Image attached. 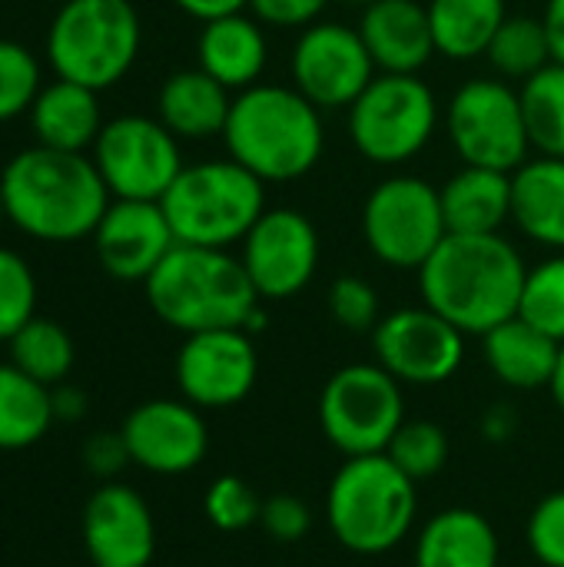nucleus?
Returning a JSON list of instances; mask_svg holds the SVG:
<instances>
[{"label":"nucleus","instance_id":"1","mask_svg":"<svg viewBox=\"0 0 564 567\" xmlns=\"http://www.w3.org/2000/svg\"><path fill=\"white\" fill-rule=\"evenodd\" d=\"M7 223L40 243L90 239L113 203L90 153L27 146L0 169Z\"/></svg>","mask_w":564,"mask_h":567},{"label":"nucleus","instance_id":"2","mask_svg":"<svg viewBox=\"0 0 564 567\" xmlns=\"http://www.w3.org/2000/svg\"><path fill=\"white\" fill-rule=\"evenodd\" d=\"M525 276L529 266L519 246L502 233H449L419 269V292L429 309L465 336H485L519 316Z\"/></svg>","mask_w":564,"mask_h":567},{"label":"nucleus","instance_id":"3","mask_svg":"<svg viewBox=\"0 0 564 567\" xmlns=\"http://www.w3.org/2000/svg\"><path fill=\"white\" fill-rule=\"evenodd\" d=\"M223 146L266 186L302 179L326 153L322 110L293 83H256L233 96Z\"/></svg>","mask_w":564,"mask_h":567},{"label":"nucleus","instance_id":"4","mask_svg":"<svg viewBox=\"0 0 564 567\" xmlns=\"http://www.w3.org/2000/svg\"><path fill=\"white\" fill-rule=\"evenodd\" d=\"M143 289L153 316L183 336L246 329L249 316L263 306L243 259L209 246L176 243Z\"/></svg>","mask_w":564,"mask_h":567},{"label":"nucleus","instance_id":"5","mask_svg":"<svg viewBox=\"0 0 564 567\" xmlns=\"http://www.w3.org/2000/svg\"><path fill=\"white\" fill-rule=\"evenodd\" d=\"M419 512L416 482L386 455H356L329 482L326 522L352 555H386L412 532Z\"/></svg>","mask_w":564,"mask_h":567},{"label":"nucleus","instance_id":"6","mask_svg":"<svg viewBox=\"0 0 564 567\" xmlns=\"http://www.w3.org/2000/svg\"><path fill=\"white\" fill-rule=\"evenodd\" d=\"M143 20L133 0H66L57 7L43 56L53 76L83 83L96 93L116 86L136 63Z\"/></svg>","mask_w":564,"mask_h":567},{"label":"nucleus","instance_id":"7","mask_svg":"<svg viewBox=\"0 0 564 567\" xmlns=\"http://www.w3.org/2000/svg\"><path fill=\"white\" fill-rule=\"evenodd\" d=\"M176 243L233 249L246 239L266 206V183L236 159H203L183 166L160 199Z\"/></svg>","mask_w":564,"mask_h":567},{"label":"nucleus","instance_id":"8","mask_svg":"<svg viewBox=\"0 0 564 567\" xmlns=\"http://www.w3.org/2000/svg\"><path fill=\"white\" fill-rule=\"evenodd\" d=\"M346 123L366 163L396 169L429 150L442 126V103L419 73H376Z\"/></svg>","mask_w":564,"mask_h":567},{"label":"nucleus","instance_id":"9","mask_svg":"<svg viewBox=\"0 0 564 567\" xmlns=\"http://www.w3.org/2000/svg\"><path fill=\"white\" fill-rule=\"evenodd\" d=\"M442 126L465 166L515 173L532 159L522 96L502 76L465 80L442 106Z\"/></svg>","mask_w":564,"mask_h":567},{"label":"nucleus","instance_id":"10","mask_svg":"<svg viewBox=\"0 0 564 567\" xmlns=\"http://www.w3.org/2000/svg\"><path fill=\"white\" fill-rule=\"evenodd\" d=\"M366 249L389 269L419 272L449 236L439 186L416 173H396L376 183L362 203Z\"/></svg>","mask_w":564,"mask_h":567},{"label":"nucleus","instance_id":"11","mask_svg":"<svg viewBox=\"0 0 564 567\" xmlns=\"http://www.w3.org/2000/svg\"><path fill=\"white\" fill-rule=\"evenodd\" d=\"M406 422L402 382L379 362H352L329 375L319 395V425L346 458L379 455Z\"/></svg>","mask_w":564,"mask_h":567},{"label":"nucleus","instance_id":"12","mask_svg":"<svg viewBox=\"0 0 564 567\" xmlns=\"http://www.w3.org/2000/svg\"><path fill=\"white\" fill-rule=\"evenodd\" d=\"M90 156L113 199L160 203L186 166L180 140L156 116L143 113L106 120Z\"/></svg>","mask_w":564,"mask_h":567},{"label":"nucleus","instance_id":"13","mask_svg":"<svg viewBox=\"0 0 564 567\" xmlns=\"http://www.w3.org/2000/svg\"><path fill=\"white\" fill-rule=\"evenodd\" d=\"M376 63L359 37V27L339 20H316L299 30L289 53L293 86L322 113L349 110L376 80Z\"/></svg>","mask_w":564,"mask_h":567},{"label":"nucleus","instance_id":"14","mask_svg":"<svg viewBox=\"0 0 564 567\" xmlns=\"http://www.w3.org/2000/svg\"><path fill=\"white\" fill-rule=\"evenodd\" d=\"M369 336L376 362L402 385H442L465 362V332L425 302L382 316Z\"/></svg>","mask_w":564,"mask_h":567},{"label":"nucleus","instance_id":"15","mask_svg":"<svg viewBox=\"0 0 564 567\" xmlns=\"http://www.w3.org/2000/svg\"><path fill=\"white\" fill-rule=\"evenodd\" d=\"M239 246V259L263 302L299 296L316 279L322 259L316 223L293 206H269Z\"/></svg>","mask_w":564,"mask_h":567},{"label":"nucleus","instance_id":"16","mask_svg":"<svg viewBox=\"0 0 564 567\" xmlns=\"http://www.w3.org/2000/svg\"><path fill=\"white\" fill-rule=\"evenodd\" d=\"M180 395L196 409H233L259 379V352L246 329H209L183 339L176 352Z\"/></svg>","mask_w":564,"mask_h":567},{"label":"nucleus","instance_id":"17","mask_svg":"<svg viewBox=\"0 0 564 567\" xmlns=\"http://www.w3.org/2000/svg\"><path fill=\"white\" fill-rule=\"evenodd\" d=\"M130 462L153 475H186L209 452V429L203 409L186 399H150L123 422Z\"/></svg>","mask_w":564,"mask_h":567},{"label":"nucleus","instance_id":"18","mask_svg":"<svg viewBox=\"0 0 564 567\" xmlns=\"http://www.w3.org/2000/svg\"><path fill=\"white\" fill-rule=\"evenodd\" d=\"M90 239L103 272L120 282H146L176 246L163 206L150 199H113Z\"/></svg>","mask_w":564,"mask_h":567},{"label":"nucleus","instance_id":"19","mask_svg":"<svg viewBox=\"0 0 564 567\" xmlns=\"http://www.w3.org/2000/svg\"><path fill=\"white\" fill-rule=\"evenodd\" d=\"M83 548L93 567H150L156 522L143 495L123 482L100 485L83 508Z\"/></svg>","mask_w":564,"mask_h":567},{"label":"nucleus","instance_id":"20","mask_svg":"<svg viewBox=\"0 0 564 567\" xmlns=\"http://www.w3.org/2000/svg\"><path fill=\"white\" fill-rule=\"evenodd\" d=\"M359 37L379 73H422L439 56L429 7L419 0H376L359 17Z\"/></svg>","mask_w":564,"mask_h":567},{"label":"nucleus","instance_id":"21","mask_svg":"<svg viewBox=\"0 0 564 567\" xmlns=\"http://www.w3.org/2000/svg\"><path fill=\"white\" fill-rule=\"evenodd\" d=\"M196 66L219 80L229 93H243L263 83V73L269 66L266 23L256 20L249 10L203 23L196 37Z\"/></svg>","mask_w":564,"mask_h":567},{"label":"nucleus","instance_id":"22","mask_svg":"<svg viewBox=\"0 0 564 567\" xmlns=\"http://www.w3.org/2000/svg\"><path fill=\"white\" fill-rule=\"evenodd\" d=\"M27 123L37 146L63 150V153H90L106 120L96 90L53 76L50 83L40 86L27 113Z\"/></svg>","mask_w":564,"mask_h":567},{"label":"nucleus","instance_id":"23","mask_svg":"<svg viewBox=\"0 0 564 567\" xmlns=\"http://www.w3.org/2000/svg\"><path fill=\"white\" fill-rule=\"evenodd\" d=\"M233 96L219 80H213L199 66L176 70L163 80L156 93V120L180 143H203L223 136Z\"/></svg>","mask_w":564,"mask_h":567},{"label":"nucleus","instance_id":"24","mask_svg":"<svg viewBox=\"0 0 564 567\" xmlns=\"http://www.w3.org/2000/svg\"><path fill=\"white\" fill-rule=\"evenodd\" d=\"M439 196L449 233L485 236L512 223V173L505 169L462 163V169L439 186Z\"/></svg>","mask_w":564,"mask_h":567},{"label":"nucleus","instance_id":"25","mask_svg":"<svg viewBox=\"0 0 564 567\" xmlns=\"http://www.w3.org/2000/svg\"><path fill=\"white\" fill-rule=\"evenodd\" d=\"M482 352L492 375L519 392L548 389L562 359V342L525 322L522 316L505 319L492 332L482 336Z\"/></svg>","mask_w":564,"mask_h":567},{"label":"nucleus","instance_id":"26","mask_svg":"<svg viewBox=\"0 0 564 567\" xmlns=\"http://www.w3.org/2000/svg\"><path fill=\"white\" fill-rule=\"evenodd\" d=\"M512 223L552 252H564V159L532 156L512 173Z\"/></svg>","mask_w":564,"mask_h":567},{"label":"nucleus","instance_id":"27","mask_svg":"<svg viewBox=\"0 0 564 567\" xmlns=\"http://www.w3.org/2000/svg\"><path fill=\"white\" fill-rule=\"evenodd\" d=\"M499 535L475 508H445L425 522L416 567H499Z\"/></svg>","mask_w":564,"mask_h":567},{"label":"nucleus","instance_id":"28","mask_svg":"<svg viewBox=\"0 0 564 567\" xmlns=\"http://www.w3.org/2000/svg\"><path fill=\"white\" fill-rule=\"evenodd\" d=\"M435 53L469 63L489 53L492 37L509 20V0H429Z\"/></svg>","mask_w":564,"mask_h":567},{"label":"nucleus","instance_id":"29","mask_svg":"<svg viewBox=\"0 0 564 567\" xmlns=\"http://www.w3.org/2000/svg\"><path fill=\"white\" fill-rule=\"evenodd\" d=\"M53 422L50 385H40L13 362H0V452L37 445Z\"/></svg>","mask_w":564,"mask_h":567},{"label":"nucleus","instance_id":"30","mask_svg":"<svg viewBox=\"0 0 564 567\" xmlns=\"http://www.w3.org/2000/svg\"><path fill=\"white\" fill-rule=\"evenodd\" d=\"M7 352H10V362L20 372H27L30 379H37L40 385H50V389L66 382L70 369H73V359H76L70 332L60 322L40 319V316H33L7 342Z\"/></svg>","mask_w":564,"mask_h":567},{"label":"nucleus","instance_id":"31","mask_svg":"<svg viewBox=\"0 0 564 567\" xmlns=\"http://www.w3.org/2000/svg\"><path fill=\"white\" fill-rule=\"evenodd\" d=\"M535 156L564 159V63H548L519 86Z\"/></svg>","mask_w":564,"mask_h":567},{"label":"nucleus","instance_id":"32","mask_svg":"<svg viewBox=\"0 0 564 567\" xmlns=\"http://www.w3.org/2000/svg\"><path fill=\"white\" fill-rule=\"evenodd\" d=\"M485 60L492 63L495 76H502L509 83L512 80L525 83L542 66H548L552 63V47H548V33H545L542 17L509 13V20L492 37Z\"/></svg>","mask_w":564,"mask_h":567},{"label":"nucleus","instance_id":"33","mask_svg":"<svg viewBox=\"0 0 564 567\" xmlns=\"http://www.w3.org/2000/svg\"><path fill=\"white\" fill-rule=\"evenodd\" d=\"M519 316L564 346V252H552L529 269Z\"/></svg>","mask_w":564,"mask_h":567},{"label":"nucleus","instance_id":"34","mask_svg":"<svg viewBox=\"0 0 564 567\" xmlns=\"http://www.w3.org/2000/svg\"><path fill=\"white\" fill-rule=\"evenodd\" d=\"M386 455L419 485L425 478H435L449 465L452 442L442 425L419 419V422H402V429L392 435Z\"/></svg>","mask_w":564,"mask_h":567},{"label":"nucleus","instance_id":"35","mask_svg":"<svg viewBox=\"0 0 564 567\" xmlns=\"http://www.w3.org/2000/svg\"><path fill=\"white\" fill-rule=\"evenodd\" d=\"M40 86H43L40 56L23 43L0 37V123L27 116Z\"/></svg>","mask_w":564,"mask_h":567},{"label":"nucleus","instance_id":"36","mask_svg":"<svg viewBox=\"0 0 564 567\" xmlns=\"http://www.w3.org/2000/svg\"><path fill=\"white\" fill-rule=\"evenodd\" d=\"M37 316V276L30 262L0 246V342H10Z\"/></svg>","mask_w":564,"mask_h":567},{"label":"nucleus","instance_id":"37","mask_svg":"<svg viewBox=\"0 0 564 567\" xmlns=\"http://www.w3.org/2000/svg\"><path fill=\"white\" fill-rule=\"evenodd\" d=\"M203 512L209 518L213 528L219 532H246L253 525H259L263 515V498L256 495V488L249 482H243L239 475H219L203 498Z\"/></svg>","mask_w":564,"mask_h":567},{"label":"nucleus","instance_id":"38","mask_svg":"<svg viewBox=\"0 0 564 567\" xmlns=\"http://www.w3.org/2000/svg\"><path fill=\"white\" fill-rule=\"evenodd\" d=\"M329 316L339 329L346 332H372L382 319L379 309V292L369 279L362 276H339L329 286Z\"/></svg>","mask_w":564,"mask_h":567},{"label":"nucleus","instance_id":"39","mask_svg":"<svg viewBox=\"0 0 564 567\" xmlns=\"http://www.w3.org/2000/svg\"><path fill=\"white\" fill-rule=\"evenodd\" d=\"M532 555L545 567H564V492L545 495L525 528Z\"/></svg>","mask_w":564,"mask_h":567},{"label":"nucleus","instance_id":"40","mask_svg":"<svg viewBox=\"0 0 564 567\" xmlns=\"http://www.w3.org/2000/svg\"><path fill=\"white\" fill-rule=\"evenodd\" d=\"M259 528L279 542V545H296L309 535L312 528V512L302 498L296 495H273L263 502V515H259Z\"/></svg>","mask_w":564,"mask_h":567},{"label":"nucleus","instance_id":"41","mask_svg":"<svg viewBox=\"0 0 564 567\" xmlns=\"http://www.w3.org/2000/svg\"><path fill=\"white\" fill-rule=\"evenodd\" d=\"M332 0H249V13L276 30H306L322 20Z\"/></svg>","mask_w":564,"mask_h":567},{"label":"nucleus","instance_id":"42","mask_svg":"<svg viewBox=\"0 0 564 567\" xmlns=\"http://www.w3.org/2000/svg\"><path fill=\"white\" fill-rule=\"evenodd\" d=\"M83 465L90 475L113 482L126 465H130V449L123 442V432H100L86 439L83 445Z\"/></svg>","mask_w":564,"mask_h":567},{"label":"nucleus","instance_id":"43","mask_svg":"<svg viewBox=\"0 0 564 567\" xmlns=\"http://www.w3.org/2000/svg\"><path fill=\"white\" fill-rule=\"evenodd\" d=\"M50 405H53V419H57V422H80V419L86 415L90 399H86L83 389L60 382V385L50 389Z\"/></svg>","mask_w":564,"mask_h":567},{"label":"nucleus","instance_id":"44","mask_svg":"<svg viewBox=\"0 0 564 567\" xmlns=\"http://www.w3.org/2000/svg\"><path fill=\"white\" fill-rule=\"evenodd\" d=\"M176 10H183L186 17L209 23L216 17H229V13H243L249 10V0H173Z\"/></svg>","mask_w":564,"mask_h":567},{"label":"nucleus","instance_id":"45","mask_svg":"<svg viewBox=\"0 0 564 567\" xmlns=\"http://www.w3.org/2000/svg\"><path fill=\"white\" fill-rule=\"evenodd\" d=\"M542 23H545V33H548L552 60L564 63V0H545Z\"/></svg>","mask_w":564,"mask_h":567},{"label":"nucleus","instance_id":"46","mask_svg":"<svg viewBox=\"0 0 564 567\" xmlns=\"http://www.w3.org/2000/svg\"><path fill=\"white\" fill-rule=\"evenodd\" d=\"M548 392H552L555 405L564 412V346H562V359H558V369H555V379H552Z\"/></svg>","mask_w":564,"mask_h":567},{"label":"nucleus","instance_id":"47","mask_svg":"<svg viewBox=\"0 0 564 567\" xmlns=\"http://www.w3.org/2000/svg\"><path fill=\"white\" fill-rule=\"evenodd\" d=\"M339 3H346V7H356V10H366V7H372L376 0H339Z\"/></svg>","mask_w":564,"mask_h":567},{"label":"nucleus","instance_id":"48","mask_svg":"<svg viewBox=\"0 0 564 567\" xmlns=\"http://www.w3.org/2000/svg\"><path fill=\"white\" fill-rule=\"evenodd\" d=\"M3 223H7V209H3V199H0V229H3Z\"/></svg>","mask_w":564,"mask_h":567},{"label":"nucleus","instance_id":"49","mask_svg":"<svg viewBox=\"0 0 564 567\" xmlns=\"http://www.w3.org/2000/svg\"><path fill=\"white\" fill-rule=\"evenodd\" d=\"M57 3H66V0H57Z\"/></svg>","mask_w":564,"mask_h":567}]
</instances>
